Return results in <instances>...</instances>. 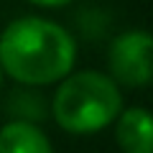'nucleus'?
<instances>
[{
  "label": "nucleus",
  "mask_w": 153,
  "mask_h": 153,
  "mask_svg": "<svg viewBox=\"0 0 153 153\" xmlns=\"http://www.w3.org/2000/svg\"><path fill=\"white\" fill-rule=\"evenodd\" d=\"M0 82H3V71H0Z\"/></svg>",
  "instance_id": "0eeeda50"
},
{
  "label": "nucleus",
  "mask_w": 153,
  "mask_h": 153,
  "mask_svg": "<svg viewBox=\"0 0 153 153\" xmlns=\"http://www.w3.org/2000/svg\"><path fill=\"white\" fill-rule=\"evenodd\" d=\"M107 64L115 84L125 87H146L153 82V33L133 28L117 33L110 44Z\"/></svg>",
  "instance_id": "7ed1b4c3"
},
{
  "label": "nucleus",
  "mask_w": 153,
  "mask_h": 153,
  "mask_svg": "<svg viewBox=\"0 0 153 153\" xmlns=\"http://www.w3.org/2000/svg\"><path fill=\"white\" fill-rule=\"evenodd\" d=\"M123 112L120 87L102 71H74L54 94V120L74 135H92Z\"/></svg>",
  "instance_id": "f03ea898"
},
{
  "label": "nucleus",
  "mask_w": 153,
  "mask_h": 153,
  "mask_svg": "<svg viewBox=\"0 0 153 153\" xmlns=\"http://www.w3.org/2000/svg\"><path fill=\"white\" fill-rule=\"evenodd\" d=\"M28 3H33V5H41V8H59V5L71 3V0H28Z\"/></svg>",
  "instance_id": "423d86ee"
},
{
  "label": "nucleus",
  "mask_w": 153,
  "mask_h": 153,
  "mask_svg": "<svg viewBox=\"0 0 153 153\" xmlns=\"http://www.w3.org/2000/svg\"><path fill=\"white\" fill-rule=\"evenodd\" d=\"M115 138L123 153H153V112L146 107H128L117 115Z\"/></svg>",
  "instance_id": "20e7f679"
},
{
  "label": "nucleus",
  "mask_w": 153,
  "mask_h": 153,
  "mask_svg": "<svg viewBox=\"0 0 153 153\" xmlns=\"http://www.w3.org/2000/svg\"><path fill=\"white\" fill-rule=\"evenodd\" d=\"M74 61L71 33L49 18H16L0 33V71L21 84L41 87L66 79Z\"/></svg>",
  "instance_id": "f257e3e1"
},
{
  "label": "nucleus",
  "mask_w": 153,
  "mask_h": 153,
  "mask_svg": "<svg viewBox=\"0 0 153 153\" xmlns=\"http://www.w3.org/2000/svg\"><path fill=\"white\" fill-rule=\"evenodd\" d=\"M0 153H54V146L31 120H10L0 128Z\"/></svg>",
  "instance_id": "39448f33"
}]
</instances>
